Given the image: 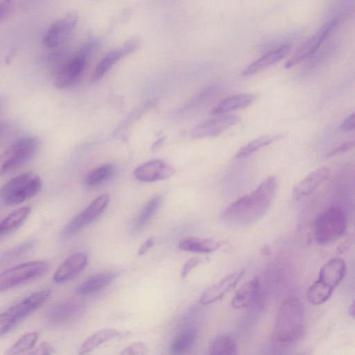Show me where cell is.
Listing matches in <instances>:
<instances>
[{
	"label": "cell",
	"mask_w": 355,
	"mask_h": 355,
	"mask_svg": "<svg viewBox=\"0 0 355 355\" xmlns=\"http://www.w3.org/2000/svg\"><path fill=\"white\" fill-rule=\"evenodd\" d=\"M277 184V178L269 176L255 189L227 207L220 215L221 222L233 228H243L254 225L270 209L276 194Z\"/></svg>",
	"instance_id": "cell-1"
},
{
	"label": "cell",
	"mask_w": 355,
	"mask_h": 355,
	"mask_svg": "<svg viewBox=\"0 0 355 355\" xmlns=\"http://www.w3.org/2000/svg\"><path fill=\"white\" fill-rule=\"evenodd\" d=\"M304 330V309L295 297L286 299L280 306L274 324L273 338L283 345L293 344L302 336Z\"/></svg>",
	"instance_id": "cell-2"
},
{
	"label": "cell",
	"mask_w": 355,
	"mask_h": 355,
	"mask_svg": "<svg viewBox=\"0 0 355 355\" xmlns=\"http://www.w3.org/2000/svg\"><path fill=\"white\" fill-rule=\"evenodd\" d=\"M97 45L96 40H89L75 54L67 55L61 62L55 71V85L57 88H69L78 80Z\"/></svg>",
	"instance_id": "cell-3"
},
{
	"label": "cell",
	"mask_w": 355,
	"mask_h": 355,
	"mask_svg": "<svg viewBox=\"0 0 355 355\" xmlns=\"http://www.w3.org/2000/svg\"><path fill=\"white\" fill-rule=\"evenodd\" d=\"M346 230V216L343 209L338 206H331L315 218L313 236L319 244L326 245L341 237Z\"/></svg>",
	"instance_id": "cell-4"
},
{
	"label": "cell",
	"mask_w": 355,
	"mask_h": 355,
	"mask_svg": "<svg viewBox=\"0 0 355 355\" xmlns=\"http://www.w3.org/2000/svg\"><path fill=\"white\" fill-rule=\"evenodd\" d=\"M42 187V180L31 172L20 174L6 182L0 190L5 205H19L35 196Z\"/></svg>",
	"instance_id": "cell-5"
},
{
	"label": "cell",
	"mask_w": 355,
	"mask_h": 355,
	"mask_svg": "<svg viewBox=\"0 0 355 355\" xmlns=\"http://www.w3.org/2000/svg\"><path fill=\"white\" fill-rule=\"evenodd\" d=\"M51 294V291L49 289L37 291L0 313V336L8 333L18 322L39 308Z\"/></svg>",
	"instance_id": "cell-6"
},
{
	"label": "cell",
	"mask_w": 355,
	"mask_h": 355,
	"mask_svg": "<svg viewBox=\"0 0 355 355\" xmlns=\"http://www.w3.org/2000/svg\"><path fill=\"white\" fill-rule=\"evenodd\" d=\"M37 140L32 137L20 138L0 153V176L15 170L34 155Z\"/></svg>",
	"instance_id": "cell-7"
},
{
	"label": "cell",
	"mask_w": 355,
	"mask_h": 355,
	"mask_svg": "<svg viewBox=\"0 0 355 355\" xmlns=\"http://www.w3.org/2000/svg\"><path fill=\"white\" fill-rule=\"evenodd\" d=\"M49 264L43 261L21 263L0 272V292L31 281L44 275Z\"/></svg>",
	"instance_id": "cell-8"
},
{
	"label": "cell",
	"mask_w": 355,
	"mask_h": 355,
	"mask_svg": "<svg viewBox=\"0 0 355 355\" xmlns=\"http://www.w3.org/2000/svg\"><path fill=\"white\" fill-rule=\"evenodd\" d=\"M339 19L334 18L321 26L313 35L306 40L295 53L287 60L286 69H290L299 63L311 58L318 50L320 46L329 37L336 28Z\"/></svg>",
	"instance_id": "cell-9"
},
{
	"label": "cell",
	"mask_w": 355,
	"mask_h": 355,
	"mask_svg": "<svg viewBox=\"0 0 355 355\" xmlns=\"http://www.w3.org/2000/svg\"><path fill=\"white\" fill-rule=\"evenodd\" d=\"M78 20V16L74 12H69L56 20L44 34L43 44L49 49L60 47L73 32Z\"/></svg>",
	"instance_id": "cell-10"
},
{
	"label": "cell",
	"mask_w": 355,
	"mask_h": 355,
	"mask_svg": "<svg viewBox=\"0 0 355 355\" xmlns=\"http://www.w3.org/2000/svg\"><path fill=\"white\" fill-rule=\"evenodd\" d=\"M110 200L108 194L96 198L80 214L73 218L63 229L62 236L70 237L96 218L105 209Z\"/></svg>",
	"instance_id": "cell-11"
},
{
	"label": "cell",
	"mask_w": 355,
	"mask_h": 355,
	"mask_svg": "<svg viewBox=\"0 0 355 355\" xmlns=\"http://www.w3.org/2000/svg\"><path fill=\"white\" fill-rule=\"evenodd\" d=\"M139 45V39L136 37H132L107 53L95 68L91 78L92 81L96 83L100 80L117 62L134 53Z\"/></svg>",
	"instance_id": "cell-12"
},
{
	"label": "cell",
	"mask_w": 355,
	"mask_h": 355,
	"mask_svg": "<svg viewBox=\"0 0 355 355\" xmlns=\"http://www.w3.org/2000/svg\"><path fill=\"white\" fill-rule=\"evenodd\" d=\"M241 118L235 114H220L218 117L205 121L191 131V137L193 139L212 138L218 136L236 125Z\"/></svg>",
	"instance_id": "cell-13"
},
{
	"label": "cell",
	"mask_w": 355,
	"mask_h": 355,
	"mask_svg": "<svg viewBox=\"0 0 355 355\" xmlns=\"http://www.w3.org/2000/svg\"><path fill=\"white\" fill-rule=\"evenodd\" d=\"M84 306L79 301L67 300L53 305L46 313V321L51 327L64 325L77 318Z\"/></svg>",
	"instance_id": "cell-14"
},
{
	"label": "cell",
	"mask_w": 355,
	"mask_h": 355,
	"mask_svg": "<svg viewBox=\"0 0 355 355\" xmlns=\"http://www.w3.org/2000/svg\"><path fill=\"white\" fill-rule=\"evenodd\" d=\"M174 168L162 159H153L136 167L133 171L135 178L141 182H152L171 178Z\"/></svg>",
	"instance_id": "cell-15"
},
{
	"label": "cell",
	"mask_w": 355,
	"mask_h": 355,
	"mask_svg": "<svg viewBox=\"0 0 355 355\" xmlns=\"http://www.w3.org/2000/svg\"><path fill=\"white\" fill-rule=\"evenodd\" d=\"M244 274V269L229 274L206 289L200 297V302L209 304L219 300L237 284Z\"/></svg>",
	"instance_id": "cell-16"
},
{
	"label": "cell",
	"mask_w": 355,
	"mask_h": 355,
	"mask_svg": "<svg viewBox=\"0 0 355 355\" xmlns=\"http://www.w3.org/2000/svg\"><path fill=\"white\" fill-rule=\"evenodd\" d=\"M291 49V44H282L266 52L243 69L241 76L247 77L264 71L282 60L289 53Z\"/></svg>",
	"instance_id": "cell-17"
},
{
	"label": "cell",
	"mask_w": 355,
	"mask_h": 355,
	"mask_svg": "<svg viewBox=\"0 0 355 355\" xmlns=\"http://www.w3.org/2000/svg\"><path fill=\"white\" fill-rule=\"evenodd\" d=\"M330 175V169L323 166L315 169L299 181L293 188L295 200L300 199L314 192Z\"/></svg>",
	"instance_id": "cell-18"
},
{
	"label": "cell",
	"mask_w": 355,
	"mask_h": 355,
	"mask_svg": "<svg viewBox=\"0 0 355 355\" xmlns=\"http://www.w3.org/2000/svg\"><path fill=\"white\" fill-rule=\"evenodd\" d=\"M87 263V257L83 252H76L69 255L58 267L53 275V281L62 283L80 273Z\"/></svg>",
	"instance_id": "cell-19"
},
{
	"label": "cell",
	"mask_w": 355,
	"mask_h": 355,
	"mask_svg": "<svg viewBox=\"0 0 355 355\" xmlns=\"http://www.w3.org/2000/svg\"><path fill=\"white\" fill-rule=\"evenodd\" d=\"M346 269V263L343 259L332 258L321 267L318 279L335 288L344 279Z\"/></svg>",
	"instance_id": "cell-20"
},
{
	"label": "cell",
	"mask_w": 355,
	"mask_h": 355,
	"mask_svg": "<svg viewBox=\"0 0 355 355\" xmlns=\"http://www.w3.org/2000/svg\"><path fill=\"white\" fill-rule=\"evenodd\" d=\"M256 99L252 93H243L230 96L221 100L211 110L215 115L228 114L243 110L251 105Z\"/></svg>",
	"instance_id": "cell-21"
},
{
	"label": "cell",
	"mask_w": 355,
	"mask_h": 355,
	"mask_svg": "<svg viewBox=\"0 0 355 355\" xmlns=\"http://www.w3.org/2000/svg\"><path fill=\"white\" fill-rule=\"evenodd\" d=\"M261 289L260 279L255 277L244 284L235 293L231 301L234 309L246 308L258 298Z\"/></svg>",
	"instance_id": "cell-22"
},
{
	"label": "cell",
	"mask_w": 355,
	"mask_h": 355,
	"mask_svg": "<svg viewBox=\"0 0 355 355\" xmlns=\"http://www.w3.org/2000/svg\"><path fill=\"white\" fill-rule=\"evenodd\" d=\"M221 245V241L214 239L190 237L181 241L178 248L190 252L210 253L217 250Z\"/></svg>",
	"instance_id": "cell-23"
},
{
	"label": "cell",
	"mask_w": 355,
	"mask_h": 355,
	"mask_svg": "<svg viewBox=\"0 0 355 355\" xmlns=\"http://www.w3.org/2000/svg\"><path fill=\"white\" fill-rule=\"evenodd\" d=\"M121 334L119 331L114 329L105 328L100 329L85 340L79 349L78 354L80 355L88 354L101 345L119 338Z\"/></svg>",
	"instance_id": "cell-24"
},
{
	"label": "cell",
	"mask_w": 355,
	"mask_h": 355,
	"mask_svg": "<svg viewBox=\"0 0 355 355\" xmlns=\"http://www.w3.org/2000/svg\"><path fill=\"white\" fill-rule=\"evenodd\" d=\"M115 275L110 272L96 274L83 282L76 293L80 295H90L108 286L114 279Z\"/></svg>",
	"instance_id": "cell-25"
},
{
	"label": "cell",
	"mask_w": 355,
	"mask_h": 355,
	"mask_svg": "<svg viewBox=\"0 0 355 355\" xmlns=\"http://www.w3.org/2000/svg\"><path fill=\"white\" fill-rule=\"evenodd\" d=\"M283 134L265 135L260 136L242 146L235 154L236 159L248 157L260 149L280 140Z\"/></svg>",
	"instance_id": "cell-26"
},
{
	"label": "cell",
	"mask_w": 355,
	"mask_h": 355,
	"mask_svg": "<svg viewBox=\"0 0 355 355\" xmlns=\"http://www.w3.org/2000/svg\"><path fill=\"white\" fill-rule=\"evenodd\" d=\"M31 207H19L0 221V236L12 232L19 227L31 213Z\"/></svg>",
	"instance_id": "cell-27"
},
{
	"label": "cell",
	"mask_w": 355,
	"mask_h": 355,
	"mask_svg": "<svg viewBox=\"0 0 355 355\" xmlns=\"http://www.w3.org/2000/svg\"><path fill=\"white\" fill-rule=\"evenodd\" d=\"M334 289L318 279L309 287L306 291L307 300L313 305L322 304L330 298Z\"/></svg>",
	"instance_id": "cell-28"
},
{
	"label": "cell",
	"mask_w": 355,
	"mask_h": 355,
	"mask_svg": "<svg viewBox=\"0 0 355 355\" xmlns=\"http://www.w3.org/2000/svg\"><path fill=\"white\" fill-rule=\"evenodd\" d=\"M209 354L211 355H233L237 354L235 340L230 335L218 336L211 344Z\"/></svg>",
	"instance_id": "cell-29"
},
{
	"label": "cell",
	"mask_w": 355,
	"mask_h": 355,
	"mask_svg": "<svg viewBox=\"0 0 355 355\" xmlns=\"http://www.w3.org/2000/svg\"><path fill=\"white\" fill-rule=\"evenodd\" d=\"M197 338L194 328L188 329L179 334L171 343V350L174 354H182L189 350Z\"/></svg>",
	"instance_id": "cell-30"
},
{
	"label": "cell",
	"mask_w": 355,
	"mask_h": 355,
	"mask_svg": "<svg viewBox=\"0 0 355 355\" xmlns=\"http://www.w3.org/2000/svg\"><path fill=\"white\" fill-rule=\"evenodd\" d=\"M161 202L162 197L160 196H155L148 201L135 221L134 228L136 230L143 228L152 218L159 207Z\"/></svg>",
	"instance_id": "cell-31"
},
{
	"label": "cell",
	"mask_w": 355,
	"mask_h": 355,
	"mask_svg": "<svg viewBox=\"0 0 355 355\" xmlns=\"http://www.w3.org/2000/svg\"><path fill=\"white\" fill-rule=\"evenodd\" d=\"M114 168L112 164L101 165L87 174L85 178V184L89 187L99 185L109 179L114 173Z\"/></svg>",
	"instance_id": "cell-32"
},
{
	"label": "cell",
	"mask_w": 355,
	"mask_h": 355,
	"mask_svg": "<svg viewBox=\"0 0 355 355\" xmlns=\"http://www.w3.org/2000/svg\"><path fill=\"white\" fill-rule=\"evenodd\" d=\"M38 339V334L32 331L23 335L6 352L8 354H18L33 348Z\"/></svg>",
	"instance_id": "cell-33"
},
{
	"label": "cell",
	"mask_w": 355,
	"mask_h": 355,
	"mask_svg": "<svg viewBox=\"0 0 355 355\" xmlns=\"http://www.w3.org/2000/svg\"><path fill=\"white\" fill-rule=\"evenodd\" d=\"M146 345L144 342L138 341L126 347L120 354L122 355H142L146 354Z\"/></svg>",
	"instance_id": "cell-34"
},
{
	"label": "cell",
	"mask_w": 355,
	"mask_h": 355,
	"mask_svg": "<svg viewBox=\"0 0 355 355\" xmlns=\"http://www.w3.org/2000/svg\"><path fill=\"white\" fill-rule=\"evenodd\" d=\"M354 147V140H349L342 143L327 153L326 157H331L352 150Z\"/></svg>",
	"instance_id": "cell-35"
},
{
	"label": "cell",
	"mask_w": 355,
	"mask_h": 355,
	"mask_svg": "<svg viewBox=\"0 0 355 355\" xmlns=\"http://www.w3.org/2000/svg\"><path fill=\"white\" fill-rule=\"evenodd\" d=\"M205 259L199 257H194L188 260L184 265L183 266L181 272L180 276L182 278L186 277L191 271L198 266L200 263H202Z\"/></svg>",
	"instance_id": "cell-36"
},
{
	"label": "cell",
	"mask_w": 355,
	"mask_h": 355,
	"mask_svg": "<svg viewBox=\"0 0 355 355\" xmlns=\"http://www.w3.org/2000/svg\"><path fill=\"white\" fill-rule=\"evenodd\" d=\"M12 128L8 123L0 121V145L10 138Z\"/></svg>",
	"instance_id": "cell-37"
},
{
	"label": "cell",
	"mask_w": 355,
	"mask_h": 355,
	"mask_svg": "<svg viewBox=\"0 0 355 355\" xmlns=\"http://www.w3.org/2000/svg\"><path fill=\"white\" fill-rule=\"evenodd\" d=\"M355 128V114L354 112L349 114L340 123V129L343 132L353 131Z\"/></svg>",
	"instance_id": "cell-38"
},
{
	"label": "cell",
	"mask_w": 355,
	"mask_h": 355,
	"mask_svg": "<svg viewBox=\"0 0 355 355\" xmlns=\"http://www.w3.org/2000/svg\"><path fill=\"white\" fill-rule=\"evenodd\" d=\"M12 0H0V23L10 13Z\"/></svg>",
	"instance_id": "cell-39"
},
{
	"label": "cell",
	"mask_w": 355,
	"mask_h": 355,
	"mask_svg": "<svg viewBox=\"0 0 355 355\" xmlns=\"http://www.w3.org/2000/svg\"><path fill=\"white\" fill-rule=\"evenodd\" d=\"M54 353L53 347L48 343L43 342L32 352L33 354H51Z\"/></svg>",
	"instance_id": "cell-40"
},
{
	"label": "cell",
	"mask_w": 355,
	"mask_h": 355,
	"mask_svg": "<svg viewBox=\"0 0 355 355\" xmlns=\"http://www.w3.org/2000/svg\"><path fill=\"white\" fill-rule=\"evenodd\" d=\"M155 241V240L153 236H150L146 239L139 247L138 250V254L141 256L146 254L148 250L153 246Z\"/></svg>",
	"instance_id": "cell-41"
},
{
	"label": "cell",
	"mask_w": 355,
	"mask_h": 355,
	"mask_svg": "<svg viewBox=\"0 0 355 355\" xmlns=\"http://www.w3.org/2000/svg\"><path fill=\"white\" fill-rule=\"evenodd\" d=\"M6 105V100L4 98L0 97V115L3 111Z\"/></svg>",
	"instance_id": "cell-42"
},
{
	"label": "cell",
	"mask_w": 355,
	"mask_h": 355,
	"mask_svg": "<svg viewBox=\"0 0 355 355\" xmlns=\"http://www.w3.org/2000/svg\"><path fill=\"white\" fill-rule=\"evenodd\" d=\"M354 303L352 302L349 308V314L352 317L354 318Z\"/></svg>",
	"instance_id": "cell-43"
}]
</instances>
